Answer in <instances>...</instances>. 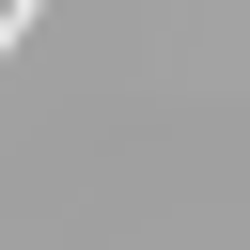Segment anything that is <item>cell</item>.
<instances>
[{
	"label": "cell",
	"mask_w": 250,
	"mask_h": 250,
	"mask_svg": "<svg viewBox=\"0 0 250 250\" xmlns=\"http://www.w3.org/2000/svg\"><path fill=\"white\" fill-rule=\"evenodd\" d=\"M31 31H47V0H0V62H16V47H31Z\"/></svg>",
	"instance_id": "cell-1"
}]
</instances>
